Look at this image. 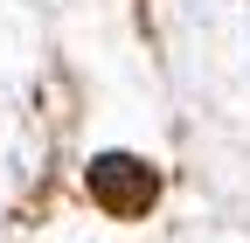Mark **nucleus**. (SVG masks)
Wrapping results in <instances>:
<instances>
[{"label":"nucleus","instance_id":"1","mask_svg":"<svg viewBox=\"0 0 250 243\" xmlns=\"http://www.w3.org/2000/svg\"><path fill=\"white\" fill-rule=\"evenodd\" d=\"M153 167L132 160V153H104V160H90V195H98L111 216H139V208L153 202Z\"/></svg>","mask_w":250,"mask_h":243}]
</instances>
